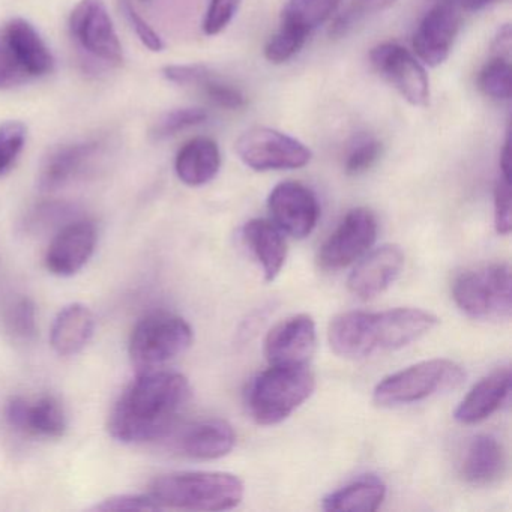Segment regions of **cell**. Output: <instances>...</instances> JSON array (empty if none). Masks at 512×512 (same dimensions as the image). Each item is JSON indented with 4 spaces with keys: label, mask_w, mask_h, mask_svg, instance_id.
<instances>
[{
    "label": "cell",
    "mask_w": 512,
    "mask_h": 512,
    "mask_svg": "<svg viewBox=\"0 0 512 512\" xmlns=\"http://www.w3.org/2000/svg\"><path fill=\"white\" fill-rule=\"evenodd\" d=\"M208 119V113L197 107H185V109H176L172 112L164 113L151 130V137L155 142L169 139L176 136L187 128L196 127L203 124Z\"/></svg>",
    "instance_id": "30"
},
{
    "label": "cell",
    "mask_w": 512,
    "mask_h": 512,
    "mask_svg": "<svg viewBox=\"0 0 512 512\" xmlns=\"http://www.w3.org/2000/svg\"><path fill=\"white\" fill-rule=\"evenodd\" d=\"M97 226L77 220L59 230L46 253V266L56 277H73L88 265L97 247Z\"/></svg>",
    "instance_id": "14"
},
{
    "label": "cell",
    "mask_w": 512,
    "mask_h": 512,
    "mask_svg": "<svg viewBox=\"0 0 512 512\" xmlns=\"http://www.w3.org/2000/svg\"><path fill=\"white\" fill-rule=\"evenodd\" d=\"M479 89L491 100L511 98V64L505 56H493L478 77Z\"/></svg>",
    "instance_id": "28"
},
{
    "label": "cell",
    "mask_w": 512,
    "mask_h": 512,
    "mask_svg": "<svg viewBox=\"0 0 512 512\" xmlns=\"http://www.w3.org/2000/svg\"><path fill=\"white\" fill-rule=\"evenodd\" d=\"M466 373L457 362L430 359L389 374L377 383L373 400L380 407L418 403L431 395L457 388Z\"/></svg>",
    "instance_id": "5"
},
{
    "label": "cell",
    "mask_w": 512,
    "mask_h": 512,
    "mask_svg": "<svg viewBox=\"0 0 512 512\" xmlns=\"http://www.w3.org/2000/svg\"><path fill=\"white\" fill-rule=\"evenodd\" d=\"M376 73L388 82L410 106L427 107L430 83L418 58L397 43H382L370 52Z\"/></svg>",
    "instance_id": "10"
},
{
    "label": "cell",
    "mask_w": 512,
    "mask_h": 512,
    "mask_svg": "<svg viewBox=\"0 0 512 512\" xmlns=\"http://www.w3.org/2000/svg\"><path fill=\"white\" fill-rule=\"evenodd\" d=\"M0 35L10 44L31 80L49 76L55 71V58L37 29L23 19H13Z\"/></svg>",
    "instance_id": "21"
},
{
    "label": "cell",
    "mask_w": 512,
    "mask_h": 512,
    "mask_svg": "<svg viewBox=\"0 0 512 512\" xmlns=\"http://www.w3.org/2000/svg\"><path fill=\"white\" fill-rule=\"evenodd\" d=\"M404 254L397 245H382L371 251L353 269L347 289L362 301L382 295L400 275Z\"/></svg>",
    "instance_id": "17"
},
{
    "label": "cell",
    "mask_w": 512,
    "mask_h": 512,
    "mask_svg": "<svg viewBox=\"0 0 512 512\" xmlns=\"http://www.w3.org/2000/svg\"><path fill=\"white\" fill-rule=\"evenodd\" d=\"M511 286L508 263H491L458 275L452 299L472 319L506 320L512 313Z\"/></svg>",
    "instance_id": "6"
},
{
    "label": "cell",
    "mask_w": 512,
    "mask_h": 512,
    "mask_svg": "<svg viewBox=\"0 0 512 512\" xmlns=\"http://www.w3.org/2000/svg\"><path fill=\"white\" fill-rule=\"evenodd\" d=\"M196 88L202 89L203 94L206 95L209 101L223 107V109L239 110L247 106L245 95L238 88H233V86L221 82L212 71Z\"/></svg>",
    "instance_id": "34"
},
{
    "label": "cell",
    "mask_w": 512,
    "mask_h": 512,
    "mask_svg": "<svg viewBox=\"0 0 512 512\" xmlns=\"http://www.w3.org/2000/svg\"><path fill=\"white\" fill-rule=\"evenodd\" d=\"M505 467V451L499 440L490 434H479L467 446L461 476L467 484L488 487L502 478Z\"/></svg>",
    "instance_id": "23"
},
{
    "label": "cell",
    "mask_w": 512,
    "mask_h": 512,
    "mask_svg": "<svg viewBox=\"0 0 512 512\" xmlns=\"http://www.w3.org/2000/svg\"><path fill=\"white\" fill-rule=\"evenodd\" d=\"M442 2L451 5L457 11H481L493 5L497 0H442Z\"/></svg>",
    "instance_id": "42"
},
{
    "label": "cell",
    "mask_w": 512,
    "mask_h": 512,
    "mask_svg": "<svg viewBox=\"0 0 512 512\" xmlns=\"http://www.w3.org/2000/svg\"><path fill=\"white\" fill-rule=\"evenodd\" d=\"M122 10H124L131 28L136 32L143 46L154 53L163 52L164 47H166L164 46V41L161 40L160 35L152 29V26H149V23L143 20L140 14L134 10L133 5L130 4V0H124V2H122Z\"/></svg>",
    "instance_id": "40"
},
{
    "label": "cell",
    "mask_w": 512,
    "mask_h": 512,
    "mask_svg": "<svg viewBox=\"0 0 512 512\" xmlns=\"http://www.w3.org/2000/svg\"><path fill=\"white\" fill-rule=\"evenodd\" d=\"M31 82L10 44L0 35V89H11Z\"/></svg>",
    "instance_id": "35"
},
{
    "label": "cell",
    "mask_w": 512,
    "mask_h": 512,
    "mask_svg": "<svg viewBox=\"0 0 512 512\" xmlns=\"http://www.w3.org/2000/svg\"><path fill=\"white\" fill-rule=\"evenodd\" d=\"M382 157V143L377 140H368L356 146L344 164V172L349 176H359L368 172Z\"/></svg>",
    "instance_id": "39"
},
{
    "label": "cell",
    "mask_w": 512,
    "mask_h": 512,
    "mask_svg": "<svg viewBox=\"0 0 512 512\" xmlns=\"http://www.w3.org/2000/svg\"><path fill=\"white\" fill-rule=\"evenodd\" d=\"M308 35L296 31V29L280 26L277 34L272 35L265 47L266 61L280 65L295 58L308 41Z\"/></svg>",
    "instance_id": "31"
},
{
    "label": "cell",
    "mask_w": 512,
    "mask_h": 512,
    "mask_svg": "<svg viewBox=\"0 0 512 512\" xmlns=\"http://www.w3.org/2000/svg\"><path fill=\"white\" fill-rule=\"evenodd\" d=\"M460 14L451 5L437 4L419 23L413 35V50L428 67H439L451 55L460 31Z\"/></svg>",
    "instance_id": "15"
},
{
    "label": "cell",
    "mask_w": 512,
    "mask_h": 512,
    "mask_svg": "<svg viewBox=\"0 0 512 512\" xmlns=\"http://www.w3.org/2000/svg\"><path fill=\"white\" fill-rule=\"evenodd\" d=\"M97 142L70 143L56 146L44 158L38 175V187L43 191H55L65 187L82 175L98 154Z\"/></svg>",
    "instance_id": "19"
},
{
    "label": "cell",
    "mask_w": 512,
    "mask_h": 512,
    "mask_svg": "<svg viewBox=\"0 0 512 512\" xmlns=\"http://www.w3.org/2000/svg\"><path fill=\"white\" fill-rule=\"evenodd\" d=\"M149 496L160 508L226 511L244 499V482L226 472H173L158 476Z\"/></svg>",
    "instance_id": "3"
},
{
    "label": "cell",
    "mask_w": 512,
    "mask_h": 512,
    "mask_svg": "<svg viewBox=\"0 0 512 512\" xmlns=\"http://www.w3.org/2000/svg\"><path fill=\"white\" fill-rule=\"evenodd\" d=\"M511 382V370L508 367L499 368L479 380L455 409V421L473 425L490 418L508 400Z\"/></svg>",
    "instance_id": "18"
},
{
    "label": "cell",
    "mask_w": 512,
    "mask_h": 512,
    "mask_svg": "<svg viewBox=\"0 0 512 512\" xmlns=\"http://www.w3.org/2000/svg\"><path fill=\"white\" fill-rule=\"evenodd\" d=\"M385 496V482L376 475H364L329 493L322 506L325 511L374 512Z\"/></svg>",
    "instance_id": "26"
},
{
    "label": "cell",
    "mask_w": 512,
    "mask_h": 512,
    "mask_svg": "<svg viewBox=\"0 0 512 512\" xmlns=\"http://www.w3.org/2000/svg\"><path fill=\"white\" fill-rule=\"evenodd\" d=\"M494 226L499 235L511 233V179L502 175L494 187Z\"/></svg>",
    "instance_id": "38"
},
{
    "label": "cell",
    "mask_w": 512,
    "mask_h": 512,
    "mask_svg": "<svg viewBox=\"0 0 512 512\" xmlns=\"http://www.w3.org/2000/svg\"><path fill=\"white\" fill-rule=\"evenodd\" d=\"M211 73L205 65H169L163 68V76L179 86H197Z\"/></svg>",
    "instance_id": "41"
},
{
    "label": "cell",
    "mask_w": 512,
    "mask_h": 512,
    "mask_svg": "<svg viewBox=\"0 0 512 512\" xmlns=\"http://www.w3.org/2000/svg\"><path fill=\"white\" fill-rule=\"evenodd\" d=\"M193 338V328L187 320L167 311H155L134 326L128 352L137 371L145 373L187 352Z\"/></svg>",
    "instance_id": "7"
},
{
    "label": "cell",
    "mask_w": 512,
    "mask_h": 512,
    "mask_svg": "<svg viewBox=\"0 0 512 512\" xmlns=\"http://www.w3.org/2000/svg\"><path fill=\"white\" fill-rule=\"evenodd\" d=\"M8 332L22 341L34 340L37 335V311L29 298H20L8 308L5 316Z\"/></svg>",
    "instance_id": "32"
},
{
    "label": "cell",
    "mask_w": 512,
    "mask_h": 512,
    "mask_svg": "<svg viewBox=\"0 0 512 512\" xmlns=\"http://www.w3.org/2000/svg\"><path fill=\"white\" fill-rule=\"evenodd\" d=\"M221 169V152L215 140L196 137L179 149L175 160L176 175L188 187L209 184Z\"/></svg>",
    "instance_id": "25"
},
{
    "label": "cell",
    "mask_w": 512,
    "mask_h": 512,
    "mask_svg": "<svg viewBox=\"0 0 512 512\" xmlns=\"http://www.w3.org/2000/svg\"><path fill=\"white\" fill-rule=\"evenodd\" d=\"M439 319L421 308H394L380 313L349 311L329 323L332 350L343 358L361 359L403 349L436 328Z\"/></svg>",
    "instance_id": "2"
},
{
    "label": "cell",
    "mask_w": 512,
    "mask_h": 512,
    "mask_svg": "<svg viewBox=\"0 0 512 512\" xmlns=\"http://www.w3.org/2000/svg\"><path fill=\"white\" fill-rule=\"evenodd\" d=\"M143 2H148V0H143Z\"/></svg>",
    "instance_id": "44"
},
{
    "label": "cell",
    "mask_w": 512,
    "mask_h": 512,
    "mask_svg": "<svg viewBox=\"0 0 512 512\" xmlns=\"http://www.w3.org/2000/svg\"><path fill=\"white\" fill-rule=\"evenodd\" d=\"M28 137L23 122L10 121L0 125V175L7 172L22 152Z\"/></svg>",
    "instance_id": "33"
},
{
    "label": "cell",
    "mask_w": 512,
    "mask_h": 512,
    "mask_svg": "<svg viewBox=\"0 0 512 512\" xmlns=\"http://www.w3.org/2000/svg\"><path fill=\"white\" fill-rule=\"evenodd\" d=\"M268 208L272 221L293 238H307L319 221L320 206L316 196L299 182L278 184L269 194Z\"/></svg>",
    "instance_id": "12"
},
{
    "label": "cell",
    "mask_w": 512,
    "mask_h": 512,
    "mask_svg": "<svg viewBox=\"0 0 512 512\" xmlns=\"http://www.w3.org/2000/svg\"><path fill=\"white\" fill-rule=\"evenodd\" d=\"M239 4H241V0H211L205 20H203V32L208 37L221 34L232 22Z\"/></svg>",
    "instance_id": "36"
},
{
    "label": "cell",
    "mask_w": 512,
    "mask_h": 512,
    "mask_svg": "<svg viewBox=\"0 0 512 512\" xmlns=\"http://www.w3.org/2000/svg\"><path fill=\"white\" fill-rule=\"evenodd\" d=\"M242 233L248 248L262 268L265 280L274 281L287 259L283 230L274 221L256 218L245 224Z\"/></svg>",
    "instance_id": "22"
},
{
    "label": "cell",
    "mask_w": 512,
    "mask_h": 512,
    "mask_svg": "<svg viewBox=\"0 0 512 512\" xmlns=\"http://www.w3.org/2000/svg\"><path fill=\"white\" fill-rule=\"evenodd\" d=\"M316 346L317 332L313 317L296 314L268 332L265 356L271 365H308Z\"/></svg>",
    "instance_id": "13"
},
{
    "label": "cell",
    "mask_w": 512,
    "mask_h": 512,
    "mask_svg": "<svg viewBox=\"0 0 512 512\" xmlns=\"http://www.w3.org/2000/svg\"><path fill=\"white\" fill-rule=\"evenodd\" d=\"M377 218L370 209H352L320 248L323 269L338 271L361 259L377 238Z\"/></svg>",
    "instance_id": "11"
},
{
    "label": "cell",
    "mask_w": 512,
    "mask_h": 512,
    "mask_svg": "<svg viewBox=\"0 0 512 512\" xmlns=\"http://www.w3.org/2000/svg\"><path fill=\"white\" fill-rule=\"evenodd\" d=\"M235 151L242 163L256 172L302 169L313 158V152L298 139L266 127L245 131Z\"/></svg>",
    "instance_id": "8"
},
{
    "label": "cell",
    "mask_w": 512,
    "mask_h": 512,
    "mask_svg": "<svg viewBox=\"0 0 512 512\" xmlns=\"http://www.w3.org/2000/svg\"><path fill=\"white\" fill-rule=\"evenodd\" d=\"M70 32L73 40L98 61L115 67L124 62V49L103 0H80L70 16Z\"/></svg>",
    "instance_id": "9"
},
{
    "label": "cell",
    "mask_w": 512,
    "mask_h": 512,
    "mask_svg": "<svg viewBox=\"0 0 512 512\" xmlns=\"http://www.w3.org/2000/svg\"><path fill=\"white\" fill-rule=\"evenodd\" d=\"M236 443L232 425L223 419L194 422L181 431L178 449L194 460H217L226 457Z\"/></svg>",
    "instance_id": "20"
},
{
    "label": "cell",
    "mask_w": 512,
    "mask_h": 512,
    "mask_svg": "<svg viewBox=\"0 0 512 512\" xmlns=\"http://www.w3.org/2000/svg\"><path fill=\"white\" fill-rule=\"evenodd\" d=\"M95 332V317L86 305L70 304L59 311L50 331V344L61 356H73L88 346Z\"/></svg>",
    "instance_id": "24"
},
{
    "label": "cell",
    "mask_w": 512,
    "mask_h": 512,
    "mask_svg": "<svg viewBox=\"0 0 512 512\" xmlns=\"http://www.w3.org/2000/svg\"><path fill=\"white\" fill-rule=\"evenodd\" d=\"M8 424L29 436L58 439L67 430V413L58 398L43 395L35 401L13 397L5 409Z\"/></svg>",
    "instance_id": "16"
},
{
    "label": "cell",
    "mask_w": 512,
    "mask_h": 512,
    "mask_svg": "<svg viewBox=\"0 0 512 512\" xmlns=\"http://www.w3.org/2000/svg\"><path fill=\"white\" fill-rule=\"evenodd\" d=\"M500 175L511 179V134H506L505 145L500 154Z\"/></svg>",
    "instance_id": "43"
},
{
    "label": "cell",
    "mask_w": 512,
    "mask_h": 512,
    "mask_svg": "<svg viewBox=\"0 0 512 512\" xmlns=\"http://www.w3.org/2000/svg\"><path fill=\"white\" fill-rule=\"evenodd\" d=\"M395 2L397 0H350L347 10L332 23L329 34L334 38L346 37L365 17L383 13V11L394 7Z\"/></svg>",
    "instance_id": "29"
},
{
    "label": "cell",
    "mask_w": 512,
    "mask_h": 512,
    "mask_svg": "<svg viewBox=\"0 0 512 512\" xmlns=\"http://www.w3.org/2000/svg\"><path fill=\"white\" fill-rule=\"evenodd\" d=\"M341 0H287L281 11V25L310 37L331 19Z\"/></svg>",
    "instance_id": "27"
},
{
    "label": "cell",
    "mask_w": 512,
    "mask_h": 512,
    "mask_svg": "<svg viewBox=\"0 0 512 512\" xmlns=\"http://www.w3.org/2000/svg\"><path fill=\"white\" fill-rule=\"evenodd\" d=\"M191 397L184 374L145 371L122 392L110 412L107 430L127 445L152 442L166 436Z\"/></svg>",
    "instance_id": "1"
},
{
    "label": "cell",
    "mask_w": 512,
    "mask_h": 512,
    "mask_svg": "<svg viewBox=\"0 0 512 512\" xmlns=\"http://www.w3.org/2000/svg\"><path fill=\"white\" fill-rule=\"evenodd\" d=\"M316 377L308 365H271L248 386L247 407L260 425H277L313 395Z\"/></svg>",
    "instance_id": "4"
},
{
    "label": "cell",
    "mask_w": 512,
    "mask_h": 512,
    "mask_svg": "<svg viewBox=\"0 0 512 512\" xmlns=\"http://www.w3.org/2000/svg\"><path fill=\"white\" fill-rule=\"evenodd\" d=\"M92 511L113 512V511H157L160 505L146 494H119L109 499L101 500L97 505L92 506Z\"/></svg>",
    "instance_id": "37"
}]
</instances>
